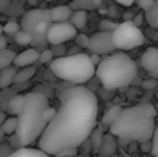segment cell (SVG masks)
Segmentation results:
<instances>
[{
	"label": "cell",
	"instance_id": "d6986e66",
	"mask_svg": "<svg viewBox=\"0 0 158 157\" xmlns=\"http://www.w3.org/2000/svg\"><path fill=\"white\" fill-rule=\"evenodd\" d=\"M68 22L72 26H75L77 29H81L88 23V12L83 11V9H75V11H72V14H71V17H69Z\"/></svg>",
	"mask_w": 158,
	"mask_h": 157
},
{
	"label": "cell",
	"instance_id": "5b68a950",
	"mask_svg": "<svg viewBox=\"0 0 158 157\" xmlns=\"http://www.w3.org/2000/svg\"><path fill=\"white\" fill-rule=\"evenodd\" d=\"M49 69L55 77L72 85H83L95 76V66L85 52L52 59L49 62Z\"/></svg>",
	"mask_w": 158,
	"mask_h": 157
},
{
	"label": "cell",
	"instance_id": "e0dca14e",
	"mask_svg": "<svg viewBox=\"0 0 158 157\" xmlns=\"http://www.w3.org/2000/svg\"><path fill=\"white\" fill-rule=\"evenodd\" d=\"M23 97H25V94H17V93H15V94L6 102L5 111H6L8 114H11V116H17V114L20 112V109H22Z\"/></svg>",
	"mask_w": 158,
	"mask_h": 157
},
{
	"label": "cell",
	"instance_id": "4fadbf2b",
	"mask_svg": "<svg viewBox=\"0 0 158 157\" xmlns=\"http://www.w3.org/2000/svg\"><path fill=\"white\" fill-rule=\"evenodd\" d=\"M117 140L112 134H105L103 136V142H102V146L98 150V154L100 157H110L115 154L117 151Z\"/></svg>",
	"mask_w": 158,
	"mask_h": 157
},
{
	"label": "cell",
	"instance_id": "603a6c76",
	"mask_svg": "<svg viewBox=\"0 0 158 157\" xmlns=\"http://www.w3.org/2000/svg\"><path fill=\"white\" fill-rule=\"evenodd\" d=\"M14 57H15V52L12 50H8V48L0 50V71L11 66L12 62H14Z\"/></svg>",
	"mask_w": 158,
	"mask_h": 157
},
{
	"label": "cell",
	"instance_id": "7bdbcfd3",
	"mask_svg": "<svg viewBox=\"0 0 158 157\" xmlns=\"http://www.w3.org/2000/svg\"><path fill=\"white\" fill-rule=\"evenodd\" d=\"M132 19H134V14H132V12L124 14V20H132Z\"/></svg>",
	"mask_w": 158,
	"mask_h": 157
},
{
	"label": "cell",
	"instance_id": "ffe728a7",
	"mask_svg": "<svg viewBox=\"0 0 158 157\" xmlns=\"http://www.w3.org/2000/svg\"><path fill=\"white\" fill-rule=\"evenodd\" d=\"M144 20L148 22L151 28L158 29V0H154L152 6L144 12Z\"/></svg>",
	"mask_w": 158,
	"mask_h": 157
},
{
	"label": "cell",
	"instance_id": "5bb4252c",
	"mask_svg": "<svg viewBox=\"0 0 158 157\" xmlns=\"http://www.w3.org/2000/svg\"><path fill=\"white\" fill-rule=\"evenodd\" d=\"M103 136H105V126L102 123H97V126L92 129V133L88 137V140L91 143V150L94 153H98V150L102 146V142H103Z\"/></svg>",
	"mask_w": 158,
	"mask_h": 157
},
{
	"label": "cell",
	"instance_id": "277c9868",
	"mask_svg": "<svg viewBox=\"0 0 158 157\" xmlns=\"http://www.w3.org/2000/svg\"><path fill=\"white\" fill-rule=\"evenodd\" d=\"M138 74V66L124 51L110 52L95 66V76L106 91L129 86Z\"/></svg>",
	"mask_w": 158,
	"mask_h": 157
},
{
	"label": "cell",
	"instance_id": "2e32d148",
	"mask_svg": "<svg viewBox=\"0 0 158 157\" xmlns=\"http://www.w3.org/2000/svg\"><path fill=\"white\" fill-rule=\"evenodd\" d=\"M35 74V68L32 66H25V68H17V72L14 76V85H25L28 80H31Z\"/></svg>",
	"mask_w": 158,
	"mask_h": 157
},
{
	"label": "cell",
	"instance_id": "4dcf8cb0",
	"mask_svg": "<svg viewBox=\"0 0 158 157\" xmlns=\"http://www.w3.org/2000/svg\"><path fill=\"white\" fill-rule=\"evenodd\" d=\"M117 25H118V23H114V22H110V20H103V22L100 23V28H102V31L112 33V31L117 28Z\"/></svg>",
	"mask_w": 158,
	"mask_h": 157
},
{
	"label": "cell",
	"instance_id": "f1b7e54d",
	"mask_svg": "<svg viewBox=\"0 0 158 157\" xmlns=\"http://www.w3.org/2000/svg\"><path fill=\"white\" fill-rule=\"evenodd\" d=\"M52 59H54V54H52V51L48 50V48L42 50L40 54H39V62H42V63H49Z\"/></svg>",
	"mask_w": 158,
	"mask_h": 157
},
{
	"label": "cell",
	"instance_id": "44dd1931",
	"mask_svg": "<svg viewBox=\"0 0 158 157\" xmlns=\"http://www.w3.org/2000/svg\"><path fill=\"white\" fill-rule=\"evenodd\" d=\"M100 3H102L100 0H74L72 3H69V8H71L72 11H75V9L89 11V9L97 8Z\"/></svg>",
	"mask_w": 158,
	"mask_h": 157
},
{
	"label": "cell",
	"instance_id": "ab89813d",
	"mask_svg": "<svg viewBox=\"0 0 158 157\" xmlns=\"http://www.w3.org/2000/svg\"><path fill=\"white\" fill-rule=\"evenodd\" d=\"M6 46H8V40L3 34H0V50H5Z\"/></svg>",
	"mask_w": 158,
	"mask_h": 157
},
{
	"label": "cell",
	"instance_id": "f6af8a7d",
	"mask_svg": "<svg viewBox=\"0 0 158 157\" xmlns=\"http://www.w3.org/2000/svg\"><path fill=\"white\" fill-rule=\"evenodd\" d=\"M110 157H117V156H115V154H114V156H110Z\"/></svg>",
	"mask_w": 158,
	"mask_h": 157
},
{
	"label": "cell",
	"instance_id": "7c38bea8",
	"mask_svg": "<svg viewBox=\"0 0 158 157\" xmlns=\"http://www.w3.org/2000/svg\"><path fill=\"white\" fill-rule=\"evenodd\" d=\"M49 14H51V20L52 23H60V22H68L71 14H72V9L66 5H58V6H54L49 9Z\"/></svg>",
	"mask_w": 158,
	"mask_h": 157
},
{
	"label": "cell",
	"instance_id": "e575fe53",
	"mask_svg": "<svg viewBox=\"0 0 158 157\" xmlns=\"http://www.w3.org/2000/svg\"><path fill=\"white\" fill-rule=\"evenodd\" d=\"M12 148L8 143H0V157H8L11 154Z\"/></svg>",
	"mask_w": 158,
	"mask_h": 157
},
{
	"label": "cell",
	"instance_id": "30bf717a",
	"mask_svg": "<svg viewBox=\"0 0 158 157\" xmlns=\"http://www.w3.org/2000/svg\"><path fill=\"white\" fill-rule=\"evenodd\" d=\"M141 66L149 72L152 79L158 80V50L155 46H149L140 57Z\"/></svg>",
	"mask_w": 158,
	"mask_h": 157
},
{
	"label": "cell",
	"instance_id": "3957f363",
	"mask_svg": "<svg viewBox=\"0 0 158 157\" xmlns=\"http://www.w3.org/2000/svg\"><path fill=\"white\" fill-rule=\"evenodd\" d=\"M49 106V99L43 94L31 91L25 94L23 105L17 117V128L14 136L20 146H31L39 140L48 122L45 120V109Z\"/></svg>",
	"mask_w": 158,
	"mask_h": 157
},
{
	"label": "cell",
	"instance_id": "8fae6325",
	"mask_svg": "<svg viewBox=\"0 0 158 157\" xmlns=\"http://www.w3.org/2000/svg\"><path fill=\"white\" fill-rule=\"evenodd\" d=\"M39 54L35 48H29V50H25V51L15 54L14 57V62L12 65L15 68H25V66H32L35 62H39Z\"/></svg>",
	"mask_w": 158,
	"mask_h": 157
},
{
	"label": "cell",
	"instance_id": "f546056e",
	"mask_svg": "<svg viewBox=\"0 0 158 157\" xmlns=\"http://www.w3.org/2000/svg\"><path fill=\"white\" fill-rule=\"evenodd\" d=\"M75 42H77V46H81V48H88V43H89V37L86 34H77L75 37Z\"/></svg>",
	"mask_w": 158,
	"mask_h": 157
},
{
	"label": "cell",
	"instance_id": "1f68e13d",
	"mask_svg": "<svg viewBox=\"0 0 158 157\" xmlns=\"http://www.w3.org/2000/svg\"><path fill=\"white\" fill-rule=\"evenodd\" d=\"M158 85V80L157 79H148V80H143V83H141V86H143V89H148V91H151V89H154L155 86Z\"/></svg>",
	"mask_w": 158,
	"mask_h": 157
},
{
	"label": "cell",
	"instance_id": "8992f818",
	"mask_svg": "<svg viewBox=\"0 0 158 157\" xmlns=\"http://www.w3.org/2000/svg\"><path fill=\"white\" fill-rule=\"evenodd\" d=\"M110 34H112L114 48L120 51H129L138 48L146 42L144 33L140 29V26H135L132 20H124L118 23Z\"/></svg>",
	"mask_w": 158,
	"mask_h": 157
},
{
	"label": "cell",
	"instance_id": "7a4b0ae2",
	"mask_svg": "<svg viewBox=\"0 0 158 157\" xmlns=\"http://www.w3.org/2000/svg\"><path fill=\"white\" fill-rule=\"evenodd\" d=\"M157 109L152 103H138L121 108L115 122L109 126V134L129 142L151 140L155 129Z\"/></svg>",
	"mask_w": 158,
	"mask_h": 157
},
{
	"label": "cell",
	"instance_id": "60d3db41",
	"mask_svg": "<svg viewBox=\"0 0 158 157\" xmlns=\"http://www.w3.org/2000/svg\"><path fill=\"white\" fill-rule=\"evenodd\" d=\"M115 2L120 3V5H123V6H132L135 3V0H115Z\"/></svg>",
	"mask_w": 158,
	"mask_h": 157
},
{
	"label": "cell",
	"instance_id": "bcb514c9",
	"mask_svg": "<svg viewBox=\"0 0 158 157\" xmlns=\"http://www.w3.org/2000/svg\"><path fill=\"white\" fill-rule=\"evenodd\" d=\"M157 50H158V46H157Z\"/></svg>",
	"mask_w": 158,
	"mask_h": 157
},
{
	"label": "cell",
	"instance_id": "484cf974",
	"mask_svg": "<svg viewBox=\"0 0 158 157\" xmlns=\"http://www.w3.org/2000/svg\"><path fill=\"white\" fill-rule=\"evenodd\" d=\"M2 28H3V33L14 36V34L20 29V25H19V22H15V20H8L5 25H2Z\"/></svg>",
	"mask_w": 158,
	"mask_h": 157
},
{
	"label": "cell",
	"instance_id": "7402d4cb",
	"mask_svg": "<svg viewBox=\"0 0 158 157\" xmlns=\"http://www.w3.org/2000/svg\"><path fill=\"white\" fill-rule=\"evenodd\" d=\"M120 111H121V106H118V105L110 106V108L105 112V116H103V119H102V122H100V123H102L105 128H109V126L115 122V119L118 117Z\"/></svg>",
	"mask_w": 158,
	"mask_h": 157
},
{
	"label": "cell",
	"instance_id": "836d02e7",
	"mask_svg": "<svg viewBox=\"0 0 158 157\" xmlns=\"http://www.w3.org/2000/svg\"><path fill=\"white\" fill-rule=\"evenodd\" d=\"M77 156V148H69V150H64L61 153H58L55 157H75Z\"/></svg>",
	"mask_w": 158,
	"mask_h": 157
},
{
	"label": "cell",
	"instance_id": "ac0fdd59",
	"mask_svg": "<svg viewBox=\"0 0 158 157\" xmlns=\"http://www.w3.org/2000/svg\"><path fill=\"white\" fill-rule=\"evenodd\" d=\"M15 72H17V68L14 65H11V66L0 71V89H5V88H8L14 83Z\"/></svg>",
	"mask_w": 158,
	"mask_h": 157
},
{
	"label": "cell",
	"instance_id": "74e56055",
	"mask_svg": "<svg viewBox=\"0 0 158 157\" xmlns=\"http://www.w3.org/2000/svg\"><path fill=\"white\" fill-rule=\"evenodd\" d=\"M141 145V150L146 151V153H151V140H146V142H140Z\"/></svg>",
	"mask_w": 158,
	"mask_h": 157
},
{
	"label": "cell",
	"instance_id": "c3c4849f",
	"mask_svg": "<svg viewBox=\"0 0 158 157\" xmlns=\"http://www.w3.org/2000/svg\"><path fill=\"white\" fill-rule=\"evenodd\" d=\"M0 143H2V142H0Z\"/></svg>",
	"mask_w": 158,
	"mask_h": 157
},
{
	"label": "cell",
	"instance_id": "83f0119b",
	"mask_svg": "<svg viewBox=\"0 0 158 157\" xmlns=\"http://www.w3.org/2000/svg\"><path fill=\"white\" fill-rule=\"evenodd\" d=\"M34 91H35V93L43 94L46 99H51V97H54V96H55V93H54L52 88H51V86H46V85H40V86H39V88H35Z\"/></svg>",
	"mask_w": 158,
	"mask_h": 157
},
{
	"label": "cell",
	"instance_id": "cb8c5ba5",
	"mask_svg": "<svg viewBox=\"0 0 158 157\" xmlns=\"http://www.w3.org/2000/svg\"><path fill=\"white\" fill-rule=\"evenodd\" d=\"M0 128H2V131L5 133V136H11V134H14V133H15V128H17V117H15V116L6 117Z\"/></svg>",
	"mask_w": 158,
	"mask_h": 157
},
{
	"label": "cell",
	"instance_id": "8d00e7d4",
	"mask_svg": "<svg viewBox=\"0 0 158 157\" xmlns=\"http://www.w3.org/2000/svg\"><path fill=\"white\" fill-rule=\"evenodd\" d=\"M89 59H91V62L94 63V66H97V65L102 62V55H98V54H92V55H89Z\"/></svg>",
	"mask_w": 158,
	"mask_h": 157
},
{
	"label": "cell",
	"instance_id": "52a82bcc",
	"mask_svg": "<svg viewBox=\"0 0 158 157\" xmlns=\"http://www.w3.org/2000/svg\"><path fill=\"white\" fill-rule=\"evenodd\" d=\"M78 34V29L72 26L69 22H60L51 23L46 31V40L51 45H63L69 40H72Z\"/></svg>",
	"mask_w": 158,
	"mask_h": 157
},
{
	"label": "cell",
	"instance_id": "ee69618b",
	"mask_svg": "<svg viewBox=\"0 0 158 157\" xmlns=\"http://www.w3.org/2000/svg\"><path fill=\"white\" fill-rule=\"evenodd\" d=\"M0 34H3V28H2V25H0Z\"/></svg>",
	"mask_w": 158,
	"mask_h": 157
},
{
	"label": "cell",
	"instance_id": "f35d334b",
	"mask_svg": "<svg viewBox=\"0 0 158 157\" xmlns=\"http://www.w3.org/2000/svg\"><path fill=\"white\" fill-rule=\"evenodd\" d=\"M9 3H11V0H0V12H5L6 8L9 6Z\"/></svg>",
	"mask_w": 158,
	"mask_h": 157
},
{
	"label": "cell",
	"instance_id": "d590c367",
	"mask_svg": "<svg viewBox=\"0 0 158 157\" xmlns=\"http://www.w3.org/2000/svg\"><path fill=\"white\" fill-rule=\"evenodd\" d=\"M143 20H144V15H143V12H141V14H137V15L132 19V23H134L135 26H140V25L143 23Z\"/></svg>",
	"mask_w": 158,
	"mask_h": 157
},
{
	"label": "cell",
	"instance_id": "7dc6e473",
	"mask_svg": "<svg viewBox=\"0 0 158 157\" xmlns=\"http://www.w3.org/2000/svg\"><path fill=\"white\" fill-rule=\"evenodd\" d=\"M152 157H155V156H152Z\"/></svg>",
	"mask_w": 158,
	"mask_h": 157
},
{
	"label": "cell",
	"instance_id": "d4e9b609",
	"mask_svg": "<svg viewBox=\"0 0 158 157\" xmlns=\"http://www.w3.org/2000/svg\"><path fill=\"white\" fill-rule=\"evenodd\" d=\"M14 40H15L17 45H22V46L31 45V33L23 31V29H19V31L14 34Z\"/></svg>",
	"mask_w": 158,
	"mask_h": 157
},
{
	"label": "cell",
	"instance_id": "9c48e42d",
	"mask_svg": "<svg viewBox=\"0 0 158 157\" xmlns=\"http://www.w3.org/2000/svg\"><path fill=\"white\" fill-rule=\"evenodd\" d=\"M88 50L92 54H98V55H107L114 51V43H112V34L106 33V31H98L95 34H92L89 37V43H88Z\"/></svg>",
	"mask_w": 158,
	"mask_h": 157
},
{
	"label": "cell",
	"instance_id": "d6a6232c",
	"mask_svg": "<svg viewBox=\"0 0 158 157\" xmlns=\"http://www.w3.org/2000/svg\"><path fill=\"white\" fill-rule=\"evenodd\" d=\"M135 3L138 5V8H140V9H143V11L146 12V11L152 6L154 0H135Z\"/></svg>",
	"mask_w": 158,
	"mask_h": 157
},
{
	"label": "cell",
	"instance_id": "9a60e30c",
	"mask_svg": "<svg viewBox=\"0 0 158 157\" xmlns=\"http://www.w3.org/2000/svg\"><path fill=\"white\" fill-rule=\"evenodd\" d=\"M8 157H54L46 154L45 151L39 148H29V146H22L19 150H12Z\"/></svg>",
	"mask_w": 158,
	"mask_h": 157
},
{
	"label": "cell",
	"instance_id": "4316f807",
	"mask_svg": "<svg viewBox=\"0 0 158 157\" xmlns=\"http://www.w3.org/2000/svg\"><path fill=\"white\" fill-rule=\"evenodd\" d=\"M151 154L158 157V125H155V129L151 137Z\"/></svg>",
	"mask_w": 158,
	"mask_h": 157
},
{
	"label": "cell",
	"instance_id": "6da1fadb",
	"mask_svg": "<svg viewBox=\"0 0 158 157\" xmlns=\"http://www.w3.org/2000/svg\"><path fill=\"white\" fill-rule=\"evenodd\" d=\"M58 100L55 116L37 140V148L54 157L88 140L98 119V97L86 86H71L58 94Z\"/></svg>",
	"mask_w": 158,
	"mask_h": 157
},
{
	"label": "cell",
	"instance_id": "b9f144b4",
	"mask_svg": "<svg viewBox=\"0 0 158 157\" xmlns=\"http://www.w3.org/2000/svg\"><path fill=\"white\" fill-rule=\"evenodd\" d=\"M5 119H6V114H5V111H0V126H2V123L5 122Z\"/></svg>",
	"mask_w": 158,
	"mask_h": 157
},
{
	"label": "cell",
	"instance_id": "ba28073f",
	"mask_svg": "<svg viewBox=\"0 0 158 157\" xmlns=\"http://www.w3.org/2000/svg\"><path fill=\"white\" fill-rule=\"evenodd\" d=\"M40 23H52L51 20V14H49V9H45V8H32L29 11H26L23 15H22V20H20V29L23 31H28V33H32L34 28Z\"/></svg>",
	"mask_w": 158,
	"mask_h": 157
}]
</instances>
